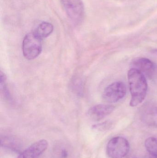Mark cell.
<instances>
[{"mask_svg": "<svg viewBox=\"0 0 157 158\" xmlns=\"http://www.w3.org/2000/svg\"><path fill=\"white\" fill-rule=\"evenodd\" d=\"M128 82L131 98V106H136L144 100L147 91V83L145 76L140 71L131 68L128 73Z\"/></svg>", "mask_w": 157, "mask_h": 158, "instance_id": "6da1fadb", "label": "cell"}, {"mask_svg": "<svg viewBox=\"0 0 157 158\" xmlns=\"http://www.w3.org/2000/svg\"><path fill=\"white\" fill-rule=\"evenodd\" d=\"M22 51L25 58L28 60L35 59L42 51V40L34 32L28 33L23 40Z\"/></svg>", "mask_w": 157, "mask_h": 158, "instance_id": "7a4b0ae2", "label": "cell"}, {"mask_svg": "<svg viewBox=\"0 0 157 158\" xmlns=\"http://www.w3.org/2000/svg\"><path fill=\"white\" fill-rule=\"evenodd\" d=\"M130 149V144L125 138L117 136L109 141L106 151L110 158H123L128 155Z\"/></svg>", "mask_w": 157, "mask_h": 158, "instance_id": "3957f363", "label": "cell"}, {"mask_svg": "<svg viewBox=\"0 0 157 158\" xmlns=\"http://www.w3.org/2000/svg\"><path fill=\"white\" fill-rule=\"evenodd\" d=\"M68 17L76 23L81 22L84 18V9L81 0H61Z\"/></svg>", "mask_w": 157, "mask_h": 158, "instance_id": "277c9868", "label": "cell"}, {"mask_svg": "<svg viewBox=\"0 0 157 158\" xmlns=\"http://www.w3.org/2000/svg\"><path fill=\"white\" fill-rule=\"evenodd\" d=\"M126 94V87L125 84L121 81L115 82L105 88L102 98L108 103H115L122 99Z\"/></svg>", "mask_w": 157, "mask_h": 158, "instance_id": "5b68a950", "label": "cell"}, {"mask_svg": "<svg viewBox=\"0 0 157 158\" xmlns=\"http://www.w3.org/2000/svg\"><path fill=\"white\" fill-rule=\"evenodd\" d=\"M141 120L146 125L157 127V103L148 102L142 106L139 111Z\"/></svg>", "mask_w": 157, "mask_h": 158, "instance_id": "8992f818", "label": "cell"}, {"mask_svg": "<svg viewBox=\"0 0 157 158\" xmlns=\"http://www.w3.org/2000/svg\"><path fill=\"white\" fill-rule=\"evenodd\" d=\"M132 68L135 69L145 76L153 78L157 74V66L152 61L147 58L141 57L135 59L132 63Z\"/></svg>", "mask_w": 157, "mask_h": 158, "instance_id": "52a82bcc", "label": "cell"}, {"mask_svg": "<svg viewBox=\"0 0 157 158\" xmlns=\"http://www.w3.org/2000/svg\"><path fill=\"white\" fill-rule=\"evenodd\" d=\"M48 147L47 140H39L22 151L17 158H38L46 151Z\"/></svg>", "mask_w": 157, "mask_h": 158, "instance_id": "ba28073f", "label": "cell"}, {"mask_svg": "<svg viewBox=\"0 0 157 158\" xmlns=\"http://www.w3.org/2000/svg\"><path fill=\"white\" fill-rule=\"evenodd\" d=\"M115 108V107L112 105H97L90 108L88 111V115L95 120H100L112 113Z\"/></svg>", "mask_w": 157, "mask_h": 158, "instance_id": "9c48e42d", "label": "cell"}, {"mask_svg": "<svg viewBox=\"0 0 157 158\" xmlns=\"http://www.w3.org/2000/svg\"><path fill=\"white\" fill-rule=\"evenodd\" d=\"M53 30V25L48 22L40 24L34 31V33L41 40L49 37Z\"/></svg>", "mask_w": 157, "mask_h": 158, "instance_id": "30bf717a", "label": "cell"}, {"mask_svg": "<svg viewBox=\"0 0 157 158\" xmlns=\"http://www.w3.org/2000/svg\"><path fill=\"white\" fill-rule=\"evenodd\" d=\"M145 146L149 154L157 158V138L151 137L147 138L145 142Z\"/></svg>", "mask_w": 157, "mask_h": 158, "instance_id": "8fae6325", "label": "cell"}, {"mask_svg": "<svg viewBox=\"0 0 157 158\" xmlns=\"http://www.w3.org/2000/svg\"><path fill=\"white\" fill-rule=\"evenodd\" d=\"M55 151V156L57 158H69L70 152L68 148L64 145L59 146Z\"/></svg>", "mask_w": 157, "mask_h": 158, "instance_id": "7c38bea8", "label": "cell"}, {"mask_svg": "<svg viewBox=\"0 0 157 158\" xmlns=\"http://www.w3.org/2000/svg\"><path fill=\"white\" fill-rule=\"evenodd\" d=\"M113 123L112 122L106 121L102 123L94 125L93 126V128L97 131H108L112 129L113 127Z\"/></svg>", "mask_w": 157, "mask_h": 158, "instance_id": "4fadbf2b", "label": "cell"}, {"mask_svg": "<svg viewBox=\"0 0 157 158\" xmlns=\"http://www.w3.org/2000/svg\"><path fill=\"white\" fill-rule=\"evenodd\" d=\"M153 158L152 157H148V158Z\"/></svg>", "mask_w": 157, "mask_h": 158, "instance_id": "5bb4252c", "label": "cell"}, {"mask_svg": "<svg viewBox=\"0 0 157 158\" xmlns=\"http://www.w3.org/2000/svg\"><path fill=\"white\" fill-rule=\"evenodd\" d=\"M136 158L133 157V158Z\"/></svg>", "mask_w": 157, "mask_h": 158, "instance_id": "9a60e30c", "label": "cell"}]
</instances>
